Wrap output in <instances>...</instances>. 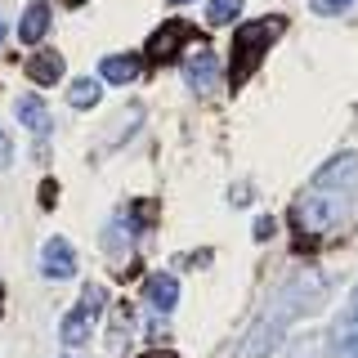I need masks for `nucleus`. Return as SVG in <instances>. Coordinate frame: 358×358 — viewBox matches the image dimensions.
Here are the masks:
<instances>
[{
  "label": "nucleus",
  "instance_id": "412c9836",
  "mask_svg": "<svg viewBox=\"0 0 358 358\" xmlns=\"http://www.w3.org/2000/svg\"><path fill=\"white\" fill-rule=\"evenodd\" d=\"M273 229H278L273 215H260V220H255V238H260V242H268V233H273Z\"/></svg>",
  "mask_w": 358,
  "mask_h": 358
},
{
  "label": "nucleus",
  "instance_id": "a211bd4d",
  "mask_svg": "<svg viewBox=\"0 0 358 358\" xmlns=\"http://www.w3.org/2000/svg\"><path fill=\"white\" fill-rule=\"evenodd\" d=\"M354 0H309V9L313 14H322V18H331V14H345Z\"/></svg>",
  "mask_w": 358,
  "mask_h": 358
},
{
  "label": "nucleus",
  "instance_id": "20e7f679",
  "mask_svg": "<svg viewBox=\"0 0 358 358\" xmlns=\"http://www.w3.org/2000/svg\"><path fill=\"white\" fill-rule=\"evenodd\" d=\"M282 327H287V322L278 318V313H264V318L246 331V341L238 345V358H264L278 341H282Z\"/></svg>",
  "mask_w": 358,
  "mask_h": 358
},
{
  "label": "nucleus",
  "instance_id": "6e6552de",
  "mask_svg": "<svg viewBox=\"0 0 358 358\" xmlns=\"http://www.w3.org/2000/svg\"><path fill=\"white\" fill-rule=\"evenodd\" d=\"M99 76L112 85H130V81H139V59L134 54H108L103 63H99Z\"/></svg>",
  "mask_w": 358,
  "mask_h": 358
},
{
  "label": "nucleus",
  "instance_id": "2eb2a0df",
  "mask_svg": "<svg viewBox=\"0 0 358 358\" xmlns=\"http://www.w3.org/2000/svg\"><path fill=\"white\" fill-rule=\"evenodd\" d=\"M103 305H108V291H103V287H85V291H81V313H85L90 322L103 313Z\"/></svg>",
  "mask_w": 358,
  "mask_h": 358
},
{
  "label": "nucleus",
  "instance_id": "9d476101",
  "mask_svg": "<svg viewBox=\"0 0 358 358\" xmlns=\"http://www.w3.org/2000/svg\"><path fill=\"white\" fill-rule=\"evenodd\" d=\"M45 31H50V5H41V0H36V5H27V9H22L18 41H22V45H36V41L45 36Z\"/></svg>",
  "mask_w": 358,
  "mask_h": 358
},
{
  "label": "nucleus",
  "instance_id": "dca6fc26",
  "mask_svg": "<svg viewBox=\"0 0 358 358\" xmlns=\"http://www.w3.org/2000/svg\"><path fill=\"white\" fill-rule=\"evenodd\" d=\"M238 9H242V0H210V9H206V22H233L238 18Z\"/></svg>",
  "mask_w": 358,
  "mask_h": 358
},
{
  "label": "nucleus",
  "instance_id": "f257e3e1",
  "mask_svg": "<svg viewBox=\"0 0 358 358\" xmlns=\"http://www.w3.org/2000/svg\"><path fill=\"white\" fill-rule=\"evenodd\" d=\"M278 31H282V18H255V22H242L238 27V36H233V63H229V85L233 90L255 72L260 54L273 45Z\"/></svg>",
  "mask_w": 358,
  "mask_h": 358
},
{
  "label": "nucleus",
  "instance_id": "9b49d317",
  "mask_svg": "<svg viewBox=\"0 0 358 358\" xmlns=\"http://www.w3.org/2000/svg\"><path fill=\"white\" fill-rule=\"evenodd\" d=\"M18 121H22L31 134H50V108H45L36 94H22V99H18Z\"/></svg>",
  "mask_w": 358,
  "mask_h": 358
},
{
  "label": "nucleus",
  "instance_id": "f8f14e48",
  "mask_svg": "<svg viewBox=\"0 0 358 358\" xmlns=\"http://www.w3.org/2000/svg\"><path fill=\"white\" fill-rule=\"evenodd\" d=\"M148 300H152V309H175V300H179V282L171 273H152L148 278Z\"/></svg>",
  "mask_w": 358,
  "mask_h": 358
},
{
  "label": "nucleus",
  "instance_id": "f3484780",
  "mask_svg": "<svg viewBox=\"0 0 358 358\" xmlns=\"http://www.w3.org/2000/svg\"><path fill=\"white\" fill-rule=\"evenodd\" d=\"M336 336H341V358H358V327H354L350 318L341 322V331H336Z\"/></svg>",
  "mask_w": 358,
  "mask_h": 358
},
{
  "label": "nucleus",
  "instance_id": "4be33fe9",
  "mask_svg": "<svg viewBox=\"0 0 358 358\" xmlns=\"http://www.w3.org/2000/svg\"><path fill=\"white\" fill-rule=\"evenodd\" d=\"M350 322L358 327V287H354V296H350Z\"/></svg>",
  "mask_w": 358,
  "mask_h": 358
},
{
  "label": "nucleus",
  "instance_id": "bb28decb",
  "mask_svg": "<svg viewBox=\"0 0 358 358\" xmlns=\"http://www.w3.org/2000/svg\"><path fill=\"white\" fill-rule=\"evenodd\" d=\"M171 5H184V0H171Z\"/></svg>",
  "mask_w": 358,
  "mask_h": 358
},
{
  "label": "nucleus",
  "instance_id": "aec40b11",
  "mask_svg": "<svg viewBox=\"0 0 358 358\" xmlns=\"http://www.w3.org/2000/svg\"><path fill=\"white\" fill-rule=\"evenodd\" d=\"M54 197H59V184H54V179H45V184H41V206L50 210V206H54Z\"/></svg>",
  "mask_w": 358,
  "mask_h": 358
},
{
  "label": "nucleus",
  "instance_id": "a878e982",
  "mask_svg": "<svg viewBox=\"0 0 358 358\" xmlns=\"http://www.w3.org/2000/svg\"><path fill=\"white\" fill-rule=\"evenodd\" d=\"M0 36H5V22H0Z\"/></svg>",
  "mask_w": 358,
  "mask_h": 358
},
{
  "label": "nucleus",
  "instance_id": "393cba45",
  "mask_svg": "<svg viewBox=\"0 0 358 358\" xmlns=\"http://www.w3.org/2000/svg\"><path fill=\"white\" fill-rule=\"evenodd\" d=\"M67 5H81V0H67Z\"/></svg>",
  "mask_w": 358,
  "mask_h": 358
},
{
  "label": "nucleus",
  "instance_id": "6ab92c4d",
  "mask_svg": "<svg viewBox=\"0 0 358 358\" xmlns=\"http://www.w3.org/2000/svg\"><path fill=\"white\" fill-rule=\"evenodd\" d=\"M5 166H14V139H9V130L0 126V171Z\"/></svg>",
  "mask_w": 358,
  "mask_h": 358
},
{
  "label": "nucleus",
  "instance_id": "f03ea898",
  "mask_svg": "<svg viewBox=\"0 0 358 358\" xmlns=\"http://www.w3.org/2000/svg\"><path fill=\"white\" fill-rule=\"evenodd\" d=\"M341 215H345V197H322L318 188H313V197L296 201V224H300V233H327Z\"/></svg>",
  "mask_w": 358,
  "mask_h": 358
},
{
  "label": "nucleus",
  "instance_id": "1a4fd4ad",
  "mask_svg": "<svg viewBox=\"0 0 358 358\" xmlns=\"http://www.w3.org/2000/svg\"><path fill=\"white\" fill-rule=\"evenodd\" d=\"M59 76H63V59L54 50H41V54H31V59H27V81L59 85Z\"/></svg>",
  "mask_w": 358,
  "mask_h": 358
},
{
  "label": "nucleus",
  "instance_id": "39448f33",
  "mask_svg": "<svg viewBox=\"0 0 358 358\" xmlns=\"http://www.w3.org/2000/svg\"><path fill=\"white\" fill-rule=\"evenodd\" d=\"M184 81H188L193 94H210V90H215V81H220V59L206 50V45H201L193 59L184 63Z\"/></svg>",
  "mask_w": 358,
  "mask_h": 358
},
{
  "label": "nucleus",
  "instance_id": "0eeeda50",
  "mask_svg": "<svg viewBox=\"0 0 358 358\" xmlns=\"http://www.w3.org/2000/svg\"><path fill=\"white\" fill-rule=\"evenodd\" d=\"M354 179H358V157L345 152V157H336V162H327L318 175H313V188H341L345 193Z\"/></svg>",
  "mask_w": 358,
  "mask_h": 358
},
{
  "label": "nucleus",
  "instance_id": "b1692460",
  "mask_svg": "<svg viewBox=\"0 0 358 358\" xmlns=\"http://www.w3.org/2000/svg\"><path fill=\"white\" fill-rule=\"evenodd\" d=\"M0 305H5V291H0ZM0 313H5V309H0Z\"/></svg>",
  "mask_w": 358,
  "mask_h": 358
},
{
  "label": "nucleus",
  "instance_id": "5701e85b",
  "mask_svg": "<svg viewBox=\"0 0 358 358\" xmlns=\"http://www.w3.org/2000/svg\"><path fill=\"white\" fill-rule=\"evenodd\" d=\"M139 358H179L175 350H148V354H139Z\"/></svg>",
  "mask_w": 358,
  "mask_h": 358
},
{
  "label": "nucleus",
  "instance_id": "423d86ee",
  "mask_svg": "<svg viewBox=\"0 0 358 358\" xmlns=\"http://www.w3.org/2000/svg\"><path fill=\"white\" fill-rule=\"evenodd\" d=\"M41 273L54 278V282H63V278L76 273V251L67 246V238H50L41 251Z\"/></svg>",
  "mask_w": 358,
  "mask_h": 358
},
{
  "label": "nucleus",
  "instance_id": "4468645a",
  "mask_svg": "<svg viewBox=\"0 0 358 358\" xmlns=\"http://www.w3.org/2000/svg\"><path fill=\"white\" fill-rule=\"evenodd\" d=\"M90 331H94V322H90L81 309H72V313L63 318V341H67V345H85Z\"/></svg>",
  "mask_w": 358,
  "mask_h": 358
},
{
  "label": "nucleus",
  "instance_id": "ddd939ff",
  "mask_svg": "<svg viewBox=\"0 0 358 358\" xmlns=\"http://www.w3.org/2000/svg\"><path fill=\"white\" fill-rule=\"evenodd\" d=\"M99 99H103V85H99V81H90V76L72 81V90H67V103H72V108H94Z\"/></svg>",
  "mask_w": 358,
  "mask_h": 358
},
{
  "label": "nucleus",
  "instance_id": "7ed1b4c3",
  "mask_svg": "<svg viewBox=\"0 0 358 358\" xmlns=\"http://www.w3.org/2000/svg\"><path fill=\"white\" fill-rule=\"evenodd\" d=\"M184 41H197V27H193V22H184V18H171L166 27H157L152 36H148V50H143V54H148L152 63H175Z\"/></svg>",
  "mask_w": 358,
  "mask_h": 358
}]
</instances>
